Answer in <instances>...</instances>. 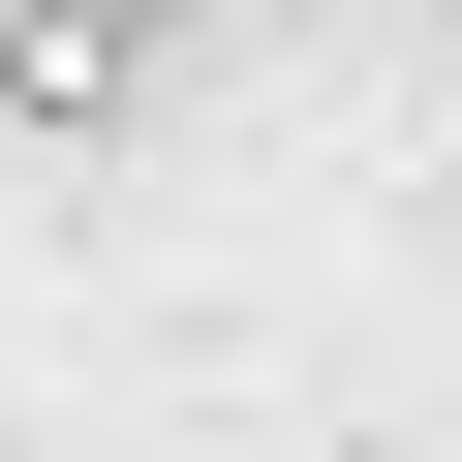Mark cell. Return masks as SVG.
<instances>
[{"instance_id":"cell-1","label":"cell","mask_w":462,"mask_h":462,"mask_svg":"<svg viewBox=\"0 0 462 462\" xmlns=\"http://www.w3.org/2000/svg\"><path fill=\"white\" fill-rule=\"evenodd\" d=\"M32 32H62V0H32Z\"/></svg>"}]
</instances>
